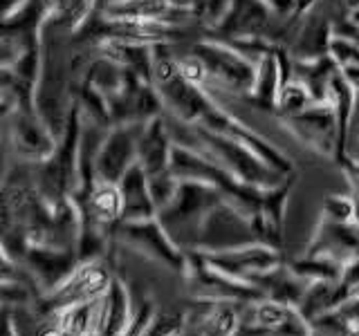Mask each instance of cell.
<instances>
[{
  "label": "cell",
  "instance_id": "836d02e7",
  "mask_svg": "<svg viewBox=\"0 0 359 336\" xmlns=\"http://www.w3.org/2000/svg\"><path fill=\"white\" fill-rule=\"evenodd\" d=\"M357 160H359V155H357Z\"/></svg>",
  "mask_w": 359,
  "mask_h": 336
},
{
  "label": "cell",
  "instance_id": "7c38bea8",
  "mask_svg": "<svg viewBox=\"0 0 359 336\" xmlns=\"http://www.w3.org/2000/svg\"><path fill=\"white\" fill-rule=\"evenodd\" d=\"M11 134H14V148L16 155L22 162L29 164H41L50 160L52 153L59 146V139L50 132L45 126V121L39 117L36 110H14V126H11Z\"/></svg>",
  "mask_w": 359,
  "mask_h": 336
},
{
  "label": "cell",
  "instance_id": "3957f363",
  "mask_svg": "<svg viewBox=\"0 0 359 336\" xmlns=\"http://www.w3.org/2000/svg\"><path fill=\"white\" fill-rule=\"evenodd\" d=\"M191 296L205 302H231V305L252 307L267 298V294L250 280H238L211 269L200 251L187 249L184 274Z\"/></svg>",
  "mask_w": 359,
  "mask_h": 336
},
{
  "label": "cell",
  "instance_id": "277c9868",
  "mask_svg": "<svg viewBox=\"0 0 359 336\" xmlns=\"http://www.w3.org/2000/svg\"><path fill=\"white\" fill-rule=\"evenodd\" d=\"M198 59L205 63L209 78L207 83H213L218 90L233 94H250L256 83L258 63L247 59L236 48L224 41L202 38L191 48Z\"/></svg>",
  "mask_w": 359,
  "mask_h": 336
},
{
  "label": "cell",
  "instance_id": "4316f807",
  "mask_svg": "<svg viewBox=\"0 0 359 336\" xmlns=\"http://www.w3.org/2000/svg\"><path fill=\"white\" fill-rule=\"evenodd\" d=\"M328 54L339 65V70L348 65H359V41L353 36H344V34H332Z\"/></svg>",
  "mask_w": 359,
  "mask_h": 336
},
{
  "label": "cell",
  "instance_id": "8992f818",
  "mask_svg": "<svg viewBox=\"0 0 359 336\" xmlns=\"http://www.w3.org/2000/svg\"><path fill=\"white\" fill-rule=\"evenodd\" d=\"M222 200V190L209 182H202V179H180L173 202L157 213V218L168 229V233L175 229H189L196 235L202 220L207 218V213Z\"/></svg>",
  "mask_w": 359,
  "mask_h": 336
},
{
  "label": "cell",
  "instance_id": "9a60e30c",
  "mask_svg": "<svg viewBox=\"0 0 359 336\" xmlns=\"http://www.w3.org/2000/svg\"><path fill=\"white\" fill-rule=\"evenodd\" d=\"M130 318L133 312H130L128 289L115 276L108 291L99 298L95 321L88 336H123L130 325Z\"/></svg>",
  "mask_w": 359,
  "mask_h": 336
},
{
  "label": "cell",
  "instance_id": "ba28073f",
  "mask_svg": "<svg viewBox=\"0 0 359 336\" xmlns=\"http://www.w3.org/2000/svg\"><path fill=\"white\" fill-rule=\"evenodd\" d=\"M144 123H117L106 134L95 160V182L119 184L126 171L137 164V144Z\"/></svg>",
  "mask_w": 359,
  "mask_h": 336
},
{
  "label": "cell",
  "instance_id": "6da1fadb",
  "mask_svg": "<svg viewBox=\"0 0 359 336\" xmlns=\"http://www.w3.org/2000/svg\"><path fill=\"white\" fill-rule=\"evenodd\" d=\"M112 278H115V274H112L110 255L79 262L74 272L67 276L59 287L34 300V309H36V314H41V316L52 318L54 314H59L67 307L81 305V302H90V300H99L108 291Z\"/></svg>",
  "mask_w": 359,
  "mask_h": 336
},
{
  "label": "cell",
  "instance_id": "52a82bcc",
  "mask_svg": "<svg viewBox=\"0 0 359 336\" xmlns=\"http://www.w3.org/2000/svg\"><path fill=\"white\" fill-rule=\"evenodd\" d=\"M280 16L265 0H229V7L213 31L220 41L269 38L276 43V20Z\"/></svg>",
  "mask_w": 359,
  "mask_h": 336
},
{
  "label": "cell",
  "instance_id": "484cf974",
  "mask_svg": "<svg viewBox=\"0 0 359 336\" xmlns=\"http://www.w3.org/2000/svg\"><path fill=\"white\" fill-rule=\"evenodd\" d=\"M177 184H180V179H177L171 171L149 177L151 197H153V202H155L157 213H160L162 209H166V206L173 202V197H175V193H177Z\"/></svg>",
  "mask_w": 359,
  "mask_h": 336
},
{
  "label": "cell",
  "instance_id": "9c48e42d",
  "mask_svg": "<svg viewBox=\"0 0 359 336\" xmlns=\"http://www.w3.org/2000/svg\"><path fill=\"white\" fill-rule=\"evenodd\" d=\"M285 128L303 144L319 155L337 157L339 146V123L330 101H317L299 115L283 117Z\"/></svg>",
  "mask_w": 359,
  "mask_h": 336
},
{
  "label": "cell",
  "instance_id": "d6986e66",
  "mask_svg": "<svg viewBox=\"0 0 359 336\" xmlns=\"http://www.w3.org/2000/svg\"><path fill=\"white\" fill-rule=\"evenodd\" d=\"M119 190L123 197V220H146L155 218L157 209L151 197V186H149V175L142 168V164H133L126 175L119 179Z\"/></svg>",
  "mask_w": 359,
  "mask_h": 336
},
{
  "label": "cell",
  "instance_id": "2e32d148",
  "mask_svg": "<svg viewBox=\"0 0 359 336\" xmlns=\"http://www.w3.org/2000/svg\"><path fill=\"white\" fill-rule=\"evenodd\" d=\"M173 137L168 132L166 119L155 117L144 123L140 144H137V162L146 171V175H160L166 173L171 166V155H173Z\"/></svg>",
  "mask_w": 359,
  "mask_h": 336
},
{
  "label": "cell",
  "instance_id": "5bb4252c",
  "mask_svg": "<svg viewBox=\"0 0 359 336\" xmlns=\"http://www.w3.org/2000/svg\"><path fill=\"white\" fill-rule=\"evenodd\" d=\"M97 14L112 20H160L168 25L196 18L194 11L177 7L171 0H106L97 7Z\"/></svg>",
  "mask_w": 359,
  "mask_h": 336
},
{
  "label": "cell",
  "instance_id": "30bf717a",
  "mask_svg": "<svg viewBox=\"0 0 359 336\" xmlns=\"http://www.w3.org/2000/svg\"><path fill=\"white\" fill-rule=\"evenodd\" d=\"M200 253L211 269L238 280H252L254 276L265 274L269 269L285 262L283 251L272 249L267 244H250V246H238V249L200 251Z\"/></svg>",
  "mask_w": 359,
  "mask_h": 336
},
{
  "label": "cell",
  "instance_id": "ffe728a7",
  "mask_svg": "<svg viewBox=\"0 0 359 336\" xmlns=\"http://www.w3.org/2000/svg\"><path fill=\"white\" fill-rule=\"evenodd\" d=\"M312 336H359V294L310 321Z\"/></svg>",
  "mask_w": 359,
  "mask_h": 336
},
{
  "label": "cell",
  "instance_id": "44dd1931",
  "mask_svg": "<svg viewBox=\"0 0 359 336\" xmlns=\"http://www.w3.org/2000/svg\"><path fill=\"white\" fill-rule=\"evenodd\" d=\"M337 72H339V65H337L334 59L328 54V56H321V59H312V61H294L292 78H297V81L306 85L314 101H328L330 81Z\"/></svg>",
  "mask_w": 359,
  "mask_h": 336
},
{
  "label": "cell",
  "instance_id": "cb8c5ba5",
  "mask_svg": "<svg viewBox=\"0 0 359 336\" xmlns=\"http://www.w3.org/2000/svg\"><path fill=\"white\" fill-rule=\"evenodd\" d=\"M287 265L297 276L310 280V283H314V280H332V283H339L344 276V267H346L323 255H301V258H294V260H290Z\"/></svg>",
  "mask_w": 359,
  "mask_h": 336
},
{
  "label": "cell",
  "instance_id": "4dcf8cb0",
  "mask_svg": "<svg viewBox=\"0 0 359 336\" xmlns=\"http://www.w3.org/2000/svg\"><path fill=\"white\" fill-rule=\"evenodd\" d=\"M341 74L355 92H359V65H348V67H341Z\"/></svg>",
  "mask_w": 359,
  "mask_h": 336
},
{
  "label": "cell",
  "instance_id": "8fae6325",
  "mask_svg": "<svg viewBox=\"0 0 359 336\" xmlns=\"http://www.w3.org/2000/svg\"><path fill=\"white\" fill-rule=\"evenodd\" d=\"M32 276L39 296L56 289L79 265L76 249H56L45 244H29L18 262Z\"/></svg>",
  "mask_w": 359,
  "mask_h": 336
},
{
  "label": "cell",
  "instance_id": "d4e9b609",
  "mask_svg": "<svg viewBox=\"0 0 359 336\" xmlns=\"http://www.w3.org/2000/svg\"><path fill=\"white\" fill-rule=\"evenodd\" d=\"M312 104H317V101L312 99L308 88L301 81H297V78H292V81L280 85V92L276 99V112L280 115V119H283V117L299 115V112L310 108Z\"/></svg>",
  "mask_w": 359,
  "mask_h": 336
},
{
  "label": "cell",
  "instance_id": "5b68a950",
  "mask_svg": "<svg viewBox=\"0 0 359 336\" xmlns=\"http://www.w3.org/2000/svg\"><path fill=\"white\" fill-rule=\"evenodd\" d=\"M115 242L130 246L149 260L160 262L175 274H184L187 269V249L175 244L171 233L157 216L146 220L119 222L115 227Z\"/></svg>",
  "mask_w": 359,
  "mask_h": 336
},
{
  "label": "cell",
  "instance_id": "1f68e13d",
  "mask_svg": "<svg viewBox=\"0 0 359 336\" xmlns=\"http://www.w3.org/2000/svg\"><path fill=\"white\" fill-rule=\"evenodd\" d=\"M20 3H25V0H5V14H9L11 9H16Z\"/></svg>",
  "mask_w": 359,
  "mask_h": 336
},
{
  "label": "cell",
  "instance_id": "e0dca14e",
  "mask_svg": "<svg viewBox=\"0 0 359 336\" xmlns=\"http://www.w3.org/2000/svg\"><path fill=\"white\" fill-rule=\"evenodd\" d=\"M79 213L81 216L93 218L101 227L110 229L115 233V227L123 220V197L119 184H108V182H95V186L90 188L88 197L74 200Z\"/></svg>",
  "mask_w": 359,
  "mask_h": 336
},
{
  "label": "cell",
  "instance_id": "ac0fdd59",
  "mask_svg": "<svg viewBox=\"0 0 359 336\" xmlns=\"http://www.w3.org/2000/svg\"><path fill=\"white\" fill-rule=\"evenodd\" d=\"M250 283L261 287L269 300L280 302V305H287V307H299L303 296H306L308 287H310V280L301 278L292 272L287 260L283 265L269 269V272H265V274L254 276Z\"/></svg>",
  "mask_w": 359,
  "mask_h": 336
},
{
  "label": "cell",
  "instance_id": "4fadbf2b",
  "mask_svg": "<svg viewBox=\"0 0 359 336\" xmlns=\"http://www.w3.org/2000/svg\"><path fill=\"white\" fill-rule=\"evenodd\" d=\"M303 255H323L341 265H348L355 258H359V224L355 220L330 222L321 218Z\"/></svg>",
  "mask_w": 359,
  "mask_h": 336
},
{
  "label": "cell",
  "instance_id": "603a6c76",
  "mask_svg": "<svg viewBox=\"0 0 359 336\" xmlns=\"http://www.w3.org/2000/svg\"><path fill=\"white\" fill-rule=\"evenodd\" d=\"M341 300H346V296L339 283H332V280H314V283H310L306 296H303L301 305L297 309L301 312V316L310 323L317 316H321V314L337 307Z\"/></svg>",
  "mask_w": 359,
  "mask_h": 336
},
{
  "label": "cell",
  "instance_id": "7a4b0ae2",
  "mask_svg": "<svg viewBox=\"0 0 359 336\" xmlns=\"http://www.w3.org/2000/svg\"><path fill=\"white\" fill-rule=\"evenodd\" d=\"M250 244H265L258 222L252 220L250 216H245L231 202L222 200L207 213V218L202 220L187 249L224 251V249H238V246H250Z\"/></svg>",
  "mask_w": 359,
  "mask_h": 336
},
{
  "label": "cell",
  "instance_id": "83f0119b",
  "mask_svg": "<svg viewBox=\"0 0 359 336\" xmlns=\"http://www.w3.org/2000/svg\"><path fill=\"white\" fill-rule=\"evenodd\" d=\"M321 218L330 222H353L355 220V202L351 195H328L323 200Z\"/></svg>",
  "mask_w": 359,
  "mask_h": 336
},
{
  "label": "cell",
  "instance_id": "f1b7e54d",
  "mask_svg": "<svg viewBox=\"0 0 359 336\" xmlns=\"http://www.w3.org/2000/svg\"><path fill=\"white\" fill-rule=\"evenodd\" d=\"M177 70H180V74H182L189 83L200 85V88L205 85L207 78H209V72H207L205 63H202L194 52H189L184 56H177Z\"/></svg>",
  "mask_w": 359,
  "mask_h": 336
},
{
  "label": "cell",
  "instance_id": "f546056e",
  "mask_svg": "<svg viewBox=\"0 0 359 336\" xmlns=\"http://www.w3.org/2000/svg\"><path fill=\"white\" fill-rule=\"evenodd\" d=\"M348 186H351V197L355 202V206H359V160H344L341 164Z\"/></svg>",
  "mask_w": 359,
  "mask_h": 336
},
{
  "label": "cell",
  "instance_id": "d6a6232c",
  "mask_svg": "<svg viewBox=\"0 0 359 336\" xmlns=\"http://www.w3.org/2000/svg\"><path fill=\"white\" fill-rule=\"evenodd\" d=\"M180 336H200V330L196 332V330H191V328H189V330H187L184 334H180Z\"/></svg>",
  "mask_w": 359,
  "mask_h": 336
},
{
  "label": "cell",
  "instance_id": "7402d4cb",
  "mask_svg": "<svg viewBox=\"0 0 359 336\" xmlns=\"http://www.w3.org/2000/svg\"><path fill=\"white\" fill-rule=\"evenodd\" d=\"M280 85H283V76H280V63L274 52L265 54L261 61H258V72H256V83L252 88V101L256 106L263 108H274L276 110V99L280 92Z\"/></svg>",
  "mask_w": 359,
  "mask_h": 336
}]
</instances>
